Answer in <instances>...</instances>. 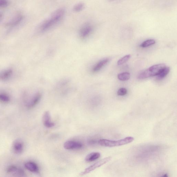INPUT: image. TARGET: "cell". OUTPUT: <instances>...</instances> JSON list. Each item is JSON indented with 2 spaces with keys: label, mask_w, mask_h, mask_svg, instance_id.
<instances>
[{
  "label": "cell",
  "mask_w": 177,
  "mask_h": 177,
  "mask_svg": "<svg viewBox=\"0 0 177 177\" xmlns=\"http://www.w3.org/2000/svg\"><path fill=\"white\" fill-rule=\"evenodd\" d=\"M164 64H159L151 66L148 69L142 71L138 75L139 79H145L153 76H157L166 67Z\"/></svg>",
  "instance_id": "1"
},
{
  "label": "cell",
  "mask_w": 177,
  "mask_h": 177,
  "mask_svg": "<svg viewBox=\"0 0 177 177\" xmlns=\"http://www.w3.org/2000/svg\"><path fill=\"white\" fill-rule=\"evenodd\" d=\"M134 138L128 137L120 140L113 141L106 139H101L99 140L98 143L101 146L107 147H113L121 146L132 142L134 141Z\"/></svg>",
  "instance_id": "2"
},
{
  "label": "cell",
  "mask_w": 177,
  "mask_h": 177,
  "mask_svg": "<svg viewBox=\"0 0 177 177\" xmlns=\"http://www.w3.org/2000/svg\"><path fill=\"white\" fill-rule=\"evenodd\" d=\"M111 158L110 157H108L104 158L103 159L99 160V161L96 162L90 166V167L86 168L84 171H83L82 172L80 173V175L81 176H84V175L88 174V173L91 172L92 171L95 170L98 168L101 167V166L109 162L111 160Z\"/></svg>",
  "instance_id": "3"
},
{
  "label": "cell",
  "mask_w": 177,
  "mask_h": 177,
  "mask_svg": "<svg viewBox=\"0 0 177 177\" xmlns=\"http://www.w3.org/2000/svg\"><path fill=\"white\" fill-rule=\"evenodd\" d=\"M59 23L53 18L50 17L48 19L44 20L40 24L39 29L40 32H44L49 30L51 28Z\"/></svg>",
  "instance_id": "4"
},
{
  "label": "cell",
  "mask_w": 177,
  "mask_h": 177,
  "mask_svg": "<svg viewBox=\"0 0 177 177\" xmlns=\"http://www.w3.org/2000/svg\"><path fill=\"white\" fill-rule=\"evenodd\" d=\"M93 31V27L90 24H84L79 31V36L81 38L84 39L88 37Z\"/></svg>",
  "instance_id": "5"
},
{
  "label": "cell",
  "mask_w": 177,
  "mask_h": 177,
  "mask_svg": "<svg viewBox=\"0 0 177 177\" xmlns=\"http://www.w3.org/2000/svg\"><path fill=\"white\" fill-rule=\"evenodd\" d=\"M82 146V144L80 142L73 141H66L63 145L64 148L68 150L80 149Z\"/></svg>",
  "instance_id": "6"
},
{
  "label": "cell",
  "mask_w": 177,
  "mask_h": 177,
  "mask_svg": "<svg viewBox=\"0 0 177 177\" xmlns=\"http://www.w3.org/2000/svg\"><path fill=\"white\" fill-rule=\"evenodd\" d=\"M109 61L110 59L108 58L103 59L100 61H99L96 63L92 68V72L93 73H96L100 70L105 66H106L109 62Z\"/></svg>",
  "instance_id": "7"
},
{
  "label": "cell",
  "mask_w": 177,
  "mask_h": 177,
  "mask_svg": "<svg viewBox=\"0 0 177 177\" xmlns=\"http://www.w3.org/2000/svg\"><path fill=\"white\" fill-rule=\"evenodd\" d=\"M43 122L44 126L47 128H51L55 125L54 123L51 121L50 114L49 111L44 112L43 117Z\"/></svg>",
  "instance_id": "8"
},
{
  "label": "cell",
  "mask_w": 177,
  "mask_h": 177,
  "mask_svg": "<svg viewBox=\"0 0 177 177\" xmlns=\"http://www.w3.org/2000/svg\"><path fill=\"white\" fill-rule=\"evenodd\" d=\"M42 97L41 94L40 93H37L33 96L30 101L27 104V107L31 108L34 107L39 102Z\"/></svg>",
  "instance_id": "9"
},
{
  "label": "cell",
  "mask_w": 177,
  "mask_h": 177,
  "mask_svg": "<svg viewBox=\"0 0 177 177\" xmlns=\"http://www.w3.org/2000/svg\"><path fill=\"white\" fill-rule=\"evenodd\" d=\"M13 149L17 154H20L23 152L24 144L23 141L20 139L16 140L13 144Z\"/></svg>",
  "instance_id": "10"
},
{
  "label": "cell",
  "mask_w": 177,
  "mask_h": 177,
  "mask_svg": "<svg viewBox=\"0 0 177 177\" xmlns=\"http://www.w3.org/2000/svg\"><path fill=\"white\" fill-rule=\"evenodd\" d=\"M65 11L63 8H60L55 10L52 14L51 16L56 21L59 22L63 18L65 14Z\"/></svg>",
  "instance_id": "11"
},
{
  "label": "cell",
  "mask_w": 177,
  "mask_h": 177,
  "mask_svg": "<svg viewBox=\"0 0 177 177\" xmlns=\"http://www.w3.org/2000/svg\"><path fill=\"white\" fill-rule=\"evenodd\" d=\"M23 19V16L21 14H17L6 24L9 26L13 27L17 25Z\"/></svg>",
  "instance_id": "12"
},
{
  "label": "cell",
  "mask_w": 177,
  "mask_h": 177,
  "mask_svg": "<svg viewBox=\"0 0 177 177\" xmlns=\"http://www.w3.org/2000/svg\"><path fill=\"white\" fill-rule=\"evenodd\" d=\"M13 73V71L12 69H7L1 71L0 73V80L6 81L12 76Z\"/></svg>",
  "instance_id": "13"
},
{
  "label": "cell",
  "mask_w": 177,
  "mask_h": 177,
  "mask_svg": "<svg viewBox=\"0 0 177 177\" xmlns=\"http://www.w3.org/2000/svg\"><path fill=\"white\" fill-rule=\"evenodd\" d=\"M25 167L31 172L37 173L39 171V168L37 165L36 163L32 162H27L25 164Z\"/></svg>",
  "instance_id": "14"
},
{
  "label": "cell",
  "mask_w": 177,
  "mask_h": 177,
  "mask_svg": "<svg viewBox=\"0 0 177 177\" xmlns=\"http://www.w3.org/2000/svg\"><path fill=\"white\" fill-rule=\"evenodd\" d=\"M100 156V154L99 153L93 152L88 154L85 160L86 162H92L98 159Z\"/></svg>",
  "instance_id": "15"
},
{
  "label": "cell",
  "mask_w": 177,
  "mask_h": 177,
  "mask_svg": "<svg viewBox=\"0 0 177 177\" xmlns=\"http://www.w3.org/2000/svg\"><path fill=\"white\" fill-rule=\"evenodd\" d=\"M118 78L119 80L125 81L129 80L130 78V73L125 72L119 74L118 75Z\"/></svg>",
  "instance_id": "16"
},
{
  "label": "cell",
  "mask_w": 177,
  "mask_h": 177,
  "mask_svg": "<svg viewBox=\"0 0 177 177\" xmlns=\"http://www.w3.org/2000/svg\"><path fill=\"white\" fill-rule=\"evenodd\" d=\"M170 68L169 67H166L162 70V71L157 76L158 78L161 79L164 78L168 74L169 71H170Z\"/></svg>",
  "instance_id": "17"
},
{
  "label": "cell",
  "mask_w": 177,
  "mask_h": 177,
  "mask_svg": "<svg viewBox=\"0 0 177 177\" xmlns=\"http://www.w3.org/2000/svg\"><path fill=\"white\" fill-rule=\"evenodd\" d=\"M155 43V40H154L149 39L143 42L140 45V47L143 48L148 47L149 46L154 45Z\"/></svg>",
  "instance_id": "18"
},
{
  "label": "cell",
  "mask_w": 177,
  "mask_h": 177,
  "mask_svg": "<svg viewBox=\"0 0 177 177\" xmlns=\"http://www.w3.org/2000/svg\"><path fill=\"white\" fill-rule=\"evenodd\" d=\"M85 5L83 3H80L75 5L73 8V10L75 12H80L84 8Z\"/></svg>",
  "instance_id": "19"
},
{
  "label": "cell",
  "mask_w": 177,
  "mask_h": 177,
  "mask_svg": "<svg viewBox=\"0 0 177 177\" xmlns=\"http://www.w3.org/2000/svg\"><path fill=\"white\" fill-rule=\"evenodd\" d=\"M10 100V97L7 94L0 93V101L3 102H8Z\"/></svg>",
  "instance_id": "20"
},
{
  "label": "cell",
  "mask_w": 177,
  "mask_h": 177,
  "mask_svg": "<svg viewBox=\"0 0 177 177\" xmlns=\"http://www.w3.org/2000/svg\"><path fill=\"white\" fill-rule=\"evenodd\" d=\"M131 57V55L130 54L127 55H125V56L119 59L117 62V64L118 65H121L122 64H124L125 63L130 59Z\"/></svg>",
  "instance_id": "21"
},
{
  "label": "cell",
  "mask_w": 177,
  "mask_h": 177,
  "mask_svg": "<svg viewBox=\"0 0 177 177\" xmlns=\"http://www.w3.org/2000/svg\"><path fill=\"white\" fill-rule=\"evenodd\" d=\"M127 93V90L126 88H122L117 91V95L120 96H123L126 95Z\"/></svg>",
  "instance_id": "22"
},
{
  "label": "cell",
  "mask_w": 177,
  "mask_h": 177,
  "mask_svg": "<svg viewBox=\"0 0 177 177\" xmlns=\"http://www.w3.org/2000/svg\"><path fill=\"white\" fill-rule=\"evenodd\" d=\"M18 169L15 166L12 165L10 166L7 169V172L8 173H15Z\"/></svg>",
  "instance_id": "23"
},
{
  "label": "cell",
  "mask_w": 177,
  "mask_h": 177,
  "mask_svg": "<svg viewBox=\"0 0 177 177\" xmlns=\"http://www.w3.org/2000/svg\"><path fill=\"white\" fill-rule=\"evenodd\" d=\"M8 0H0V8L6 7L8 6Z\"/></svg>",
  "instance_id": "24"
},
{
  "label": "cell",
  "mask_w": 177,
  "mask_h": 177,
  "mask_svg": "<svg viewBox=\"0 0 177 177\" xmlns=\"http://www.w3.org/2000/svg\"><path fill=\"white\" fill-rule=\"evenodd\" d=\"M3 17V14H2L1 13H0V22H1L2 20Z\"/></svg>",
  "instance_id": "25"
},
{
  "label": "cell",
  "mask_w": 177,
  "mask_h": 177,
  "mask_svg": "<svg viewBox=\"0 0 177 177\" xmlns=\"http://www.w3.org/2000/svg\"><path fill=\"white\" fill-rule=\"evenodd\" d=\"M108 1H114V0H108Z\"/></svg>",
  "instance_id": "26"
}]
</instances>
